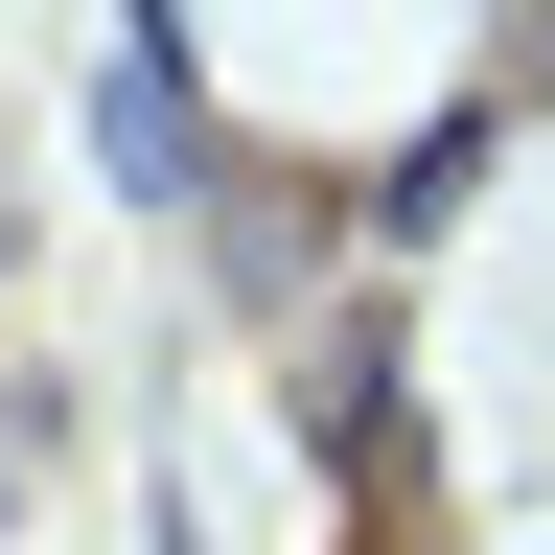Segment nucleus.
Returning <instances> with one entry per match:
<instances>
[{
	"label": "nucleus",
	"mask_w": 555,
	"mask_h": 555,
	"mask_svg": "<svg viewBox=\"0 0 555 555\" xmlns=\"http://www.w3.org/2000/svg\"><path fill=\"white\" fill-rule=\"evenodd\" d=\"M0 440H24V416H0Z\"/></svg>",
	"instance_id": "nucleus-1"
}]
</instances>
